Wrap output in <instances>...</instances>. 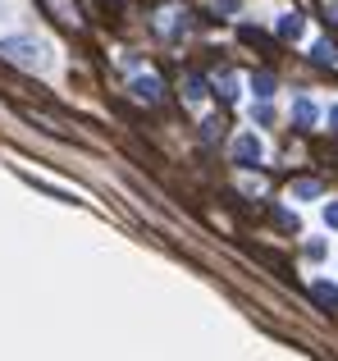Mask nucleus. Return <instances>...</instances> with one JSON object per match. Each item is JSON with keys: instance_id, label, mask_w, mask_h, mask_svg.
<instances>
[{"instance_id": "nucleus-15", "label": "nucleus", "mask_w": 338, "mask_h": 361, "mask_svg": "<svg viewBox=\"0 0 338 361\" xmlns=\"http://www.w3.org/2000/svg\"><path fill=\"white\" fill-rule=\"evenodd\" d=\"M325 224H330V229H338V202L325 206Z\"/></svg>"}, {"instance_id": "nucleus-7", "label": "nucleus", "mask_w": 338, "mask_h": 361, "mask_svg": "<svg viewBox=\"0 0 338 361\" xmlns=\"http://www.w3.org/2000/svg\"><path fill=\"white\" fill-rule=\"evenodd\" d=\"M293 123H297V128H311V123H315V101L311 97L293 101Z\"/></svg>"}, {"instance_id": "nucleus-12", "label": "nucleus", "mask_w": 338, "mask_h": 361, "mask_svg": "<svg viewBox=\"0 0 338 361\" xmlns=\"http://www.w3.org/2000/svg\"><path fill=\"white\" fill-rule=\"evenodd\" d=\"M251 92H256V101H270L275 97V78H270V73H256V78H251Z\"/></svg>"}, {"instance_id": "nucleus-13", "label": "nucleus", "mask_w": 338, "mask_h": 361, "mask_svg": "<svg viewBox=\"0 0 338 361\" xmlns=\"http://www.w3.org/2000/svg\"><path fill=\"white\" fill-rule=\"evenodd\" d=\"M311 60H315V64H334V60H338V55H334V42H330V37H320V42H315Z\"/></svg>"}, {"instance_id": "nucleus-16", "label": "nucleus", "mask_w": 338, "mask_h": 361, "mask_svg": "<svg viewBox=\"0 0 338 361\" xmlns=\"http://www.w3.org/2000/svg\"><path fill=\"white\" fill-rule=\"evenodd\" d=\"M306 256H311V261H320V256H325V243H320V238L306 243Z\"/></svg>"}, {"instance_id": "nucleus-10", "label": "nucleus", "mask_w": 338, "mask_h": 361, "mask_svg": "<svg viewBox=\"0 0 338 361\" xmlns=\"http://www.w3.org/2000/svg\"><path fill=\"white\" fill-rule=\"evenodd\" d=\"M238 87H242L238 73H220V78H215V97H220V101H233V97H238Z\"/></svg>"}, {"instance_id": "nucleus-18", "label": "nucleus", "mask_w": 338, "mask_h": 361, "mask_svg": "<svg viewBox=\"0 0 338 361\" xmlns=\"http://www.w3.org/2000/svg\"><path fill=\"white\" fill-rule=\"evenodd\" d=\"M330 123H334V133H338V106H334V110H330Z\"/></svg>"}, {"instance_id": "nucleus-2", "label": "nucleus", "mask_w": 338, "mask_h": 361, "mask_svg": "<svg viewBox=\"0 0 338 361\" xmlns=\"http://www.w3.org/2000/svg\"><path fill=\"white\" fill-rule=\"evenodd\" d=\"M261 156H265V142H261L256 133H242V137H233V165L251 169V165H261Z\"/></svg>"}, {"instance_id": "nucleus-3", "label": "nucleus", "mask_w": 338, "mask_h": 361, "mask_svg": "<svg viewBox=\"0 0 338 361\" xmlns=\"http://www.w3.org/2000/svg\"><path fill=\"white\" fill-rule=\"evenodd\" d=\"M187 18H192V14H187L183 5H165L161 14H156V32H161V37H178V32H187Z\"/></svg>"}, {"instance_id": "nucleus-11", "label": "nucleus", "mask_w": 338, "mask_h": 361, "mask_svg": "<svg viewBox=\"0 0 338 361\" xmlns=\"http://www.w3.org/2000/svg\"><path fill=\"white\" fill-rule=\"evenodd\" d=\"M293 197H297V202H315V197H320V183H315V178H297Z\"/></svg>"}, {"instance_id": "nucleus-6", "label": "nucleus", "mask_w": 338, "mask_h": 361, "mask_svg": "<svg viewBox=\"0 0 338 361\" xmlns=\"http://www.w3.org/2000/svg\"><path fill=\"white\" fill-rule=\"evenodd\" d=\"M183 101H187V106H201V101H206V78H201V73H187V78H183Z\"/></svg>"}, {"instance_id": "nucleus-5", "label": "nucleus", "mask_w": 338, "mask_h": 361, "mask_svg": "<svg viewBox=\"0 0 338 361\" xmlns=\"http://www.w3.org/2000/svg\"><path fill=\"white\" fill-rule=\"evenodd\" d=\"M46 9H51L60 23H69V27L82 23V14H78V5H73V0H46Z\"/></svg>"}, {"instance_id": "nucleus-14", "label": "nucleus", "mask_w": 338, "mask_h": 361, "mask_svg": "<svg viewBox=\"0 0 338 361\" xmlns=\"http://www.w3.org/2000/svg\"><path fill=\"white\" fill-rule=\"evenodd\" d=\"M270 119H275V110H270V101H261V106H256V123H270Z\"/></svg>"}, {"instance_id": "nucleus-17", "label": "nucleus", "mask_w": 338, "mask_h": 361, "mask_svg": "<svg viewBox=\"0 0 338 361\" xmlns=\"http://www.w3.org/2000/svg\"><path fill=\"white\" fill-rule=\"evenodd\" d=\"M238 5H242V0H215V9H220V14H233Z\"/></svg>"}, {"instance_id": "nucleus-1", "label": "nucleus", "mask_w": 338, "mask_h": 361, "mask_svg": "<svg viewBox=\"0 0 338 361\" xmlns=\"http://www.w3.org/2000/svg\"><path fill=\"white\" fill-rule=\"evenodd\" d=\"M0 60L42 73V69H51V46H46L42 37H5V42H0Z\"/></svg>"}, {"instance_id": "nucleus-4", "label": "nucleus", "mask_w": 338, "mask_h": 361, "mask_svg": "<svg viewBox=\"0 0 338 361\" xmlns=\"http://www.w3.org/2000/svg\"><path fill=\"white\" fill-rule=\"evenodd\" d=\"M133 97L146 101V106H156V101H161V78H151V73H137V78H133Z\"/></svg>"}, {"instance_id": "nucleus-8", "label": "nucleus", "mask_w": 338, "mask_h": 361, "mask_svg": "<svg viewBox=\"0 0 338 361\" xmlns=\"http://www.w3.org/2000/svg\"><path fill=\"white\" fill-rule=\"evenodd\" d=\"M275 32L284 37V42H302L306 23H302V18H297V14H284V18H279V27H275Z\"/></svg>"}, {"instance_id": "nucleus-9", "label": "nucleus", "mask_w": 338, "mask_h": 361, "mask_svg": "<svg viewBox=\"0 0 338 361\" xmlns=\"http://www.w3.org/2000/svg\"><path fill=\"white\" fill-rule=\"evenodd\" d=\"M311 298L320 302V307H338V288H334L330 279H315V283H311Z\"/></svg>"}, {"instance_id": "nucleus-19", "label": "nucleus", "mask_w": 338, "mask_h": 361, "mask_svg": "<svg viewBox=\"0 0 338 361\" xmlns=\"http://www.w3.org/2000/svg\"><path fill=\"white\" fill-rule=\"evenodd\" d=\"M0 14H5V9H0Z\"/></svg>"}]
</instances>
